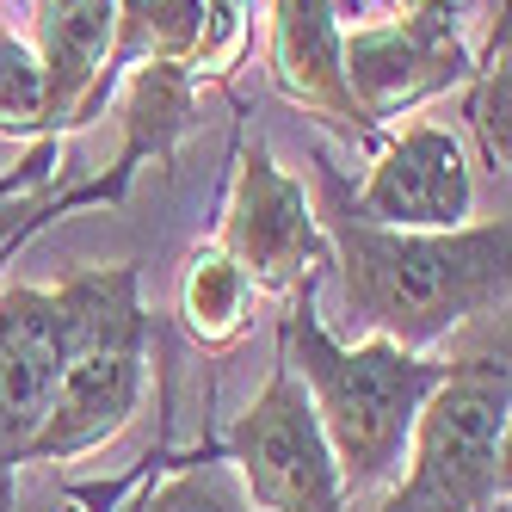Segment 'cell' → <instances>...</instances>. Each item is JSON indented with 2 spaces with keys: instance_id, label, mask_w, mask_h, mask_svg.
Returning <instances> with one entry per match:
<instances>
[{
  "instance_id": "6da1fadb",
  "label": "cell",
  "mask_w": 512,
  "mask_h": 512,
  "mask_svg": "<svg viewBox=\"0 0 512 512\" xmlns=\"http://www.w3.org/2000/svg\"><path fill=\"white\" fill-rule=\"evenodd\" d=\"M309 204L340 266V315L352 340L383 334L401 352H432L457 327L506 315V216L463 229H383L358 216L352 179L327 149H309Z\"/></svg>"
},
{
  "instance_id": "7a4b0ae2",
  "label": "cell",
  "mask_w": 512,
  "mask_h": 512,
  "mask_svg": "<svg viewBox=\"0 0 512 512\" xmlns=\"http://www.w3.org/2000/svg\"><path fill=\"white\" fill-rule=\"evenodd\" d=\"M315 290H321V278H303L284 297L278 358L297 371L309 408H315V426H321L327 451H334V463H340L346 500H352V494L383 488L401 469L414 414H420V401L438 389V377L451 371V358L401 352L383 334L340 340L334 327L321 321Z\"/></svg>"
},
{
  "instance_id": "3957f363",
  "label": "cell",
  "mask_w": 512,
  "mask_h": 512,
  "mask_svg": "<svg viewBox=\"0 0 512 512\" xmlns=\"http://www.w3.org/2000/svg\"><path fill=\"white\" fill-rule=\"evenodd\" d=\"M56 284L68 297V352L25 463H75L112 445L149 389L155 321L142 309V266L136 260L75 266Z\"/></svg>"
},
{
  "instance_id": "277c9868",
  "label": "cell",
  "mask_w": 512,
  "mask_h": 512,
  "mask_svg": "<svg viewBox=\"0 0 512 512\" xmlns=\"http://www.w3.org/2000/svg\"><path fill=\"white\" fill-rule=\"evenodd\" d=\"M506 432H512V364L506 315L482 321V340L420 401L401 482L377 512H506Z\"/></svg>"
},
{
  "instance_id": "5b68a950",
  "label": "cell",
  "mask_w": 512,
  "mask_h": 512,
  "mask_svg": "<svg viewBox=\"0 0 512 512\" xmlns=\"http://www.w3.org/2000/svg\"><path fill=\"white\" fill-rule=\"evenodd\" d=\"M216 457L235 469L241 494L260 512H346L340 463L327 451L309 395L284 358L272 364L266 389L241 408Z\"/></svg>"
},
{
  "instance_id": "8992f818",
  "label": "cell",
  "mask_w": 512,
  "mask_h": 512,
  "mask_svg": "<svg viewBox=\"0 0 512 512\" xmlns=\"http://www.w3.org/2000/svg\"><path fill=\"white\" fill-rule=\"evenodd\" d=\"M346 93L358 118L383 136L389 118L414 112L469 81V44H463V0H414L395 19H364L340 44Z\"/></svg>"
},
{
  "instance_id": "52a82bcc",
  "label": "cell",
  "mask_w": 512,
  "mask_h": 512,
  "mask_svg": "<svg viewBox=\"0 0 512 512\" xmlns=\"http://www.w3.org/2000/svg\"><path fill=\"white\" fill-rule=\"evenodd\" d=\"M210 241L253 278V290H272V297H290L303 278H327V266H334L327 235L315 223V204H309V186L272 161L260 136L235 149L229 204H223V223H216Z\"/></svg>"
},
{
  "instance_id": "ba28073f",
  "label": "cell",
  "mask_w": 512,
  "mask_h": 512,
  "mask_svg": "<svg viewBox=\"0 0 512 512\" xmlns=\"http://www.w3.org/2000/svg\"><path fill=\"white\" fill-rule=\"evenodd\" d=\"M241 56H247V7L241 0H118L112 50L99 62L75 130H87L105 112V99L118 93V81L136 62H179L204 87V81H229L241 68Z\"/></svg>"
},
{
  "instance_id": "9c48e42d",
  "label": "cell",
  "mask_w": 512,
  "mask_h": 512,
  "mask_svg": "<svg viewBox=\"0 0 512 512\" xmlns=\"http://www.w3.org/2000/svg\"><path fill=\"white\" fill-rule=\"evenodd\" d=\"M68 352L62 284H0V512L19 506V469L56 395Z\"/></svg>"
},
{
  "instance_id": "30bf717a",
  "label": "cell",
  "mask_w": 512,
  "mask_h": 512,
  "mask_svg": "<svg viewBox=\"0 0 512 512\" xmlns=\"http://www.w3.org/2000/svg\"><path fill=\"white\" fill-rule=\"evenodd\" d=\"M352 204L383 229H463L475 210V167L445 124H401L389 142H377Z\"/></svg>"
},
{
  "instance_id": "8fae6325",
  "label": "cell",
  "mask_w": 512,
  "mask_h": 512,
  "mask_svg": "<svg viewBox=\"0 0 512 512\" xmlns=\"http://www.w3.org/2000/svg\"><path fill=\"white\" fill-rule=\"evenodd\" d=\"M346 13L364 19L371 0H266V68L278 99H290L303 118L340 130L346 142H377V130L358 118L346 93Z\"/></svg>"
},
{
  "instance_id": "7c38bea8",
  "label": "cell",
  "mask_w": 512,
  "mask_h": 512,
  "mask_svg": "<svg viewBox=\"0 0 512 512\" xmlns=\"http://www.w3.org/2000/svg\"><path fill=\"white\" fill-rule=\"evenodd\" d=\"M198 81H192V68H179V62H136L130 75L118 81V161L105 167V192H112V204L130 198V179L149 167V161H173L179 155V142H186L198 130Z\"/></svg>"
},
{
  "instance_id": "4fadbf2b",
  "label": "cell",
  "mask_w": 512,
  "mask_h": 512,
  "mask_svg": "<svg viewBox=\"0 0 512 512\" xmlns=\"http://www.w3.org/2000/svg\"><path fill=\"white\" fill-rule=\"evenodd\" d=\"M112 19H118V0H31V50L44 62L50 136L75 130L99 62L112 50Z\"/></svg>"
},
{
  "instance_id": "5bb4252c",
  "label": "cell",
  "mask_w": 512,
  "mask_h": 512,
  "mask_svg": "<svg viewBox=\"0 0 512 512\" xmlns=\"http://www.w3.org/2000/svg\"><path fill=\"white\" fill-rule=\"evenodd\" d=\"M253 297H260L253 278L216 241H198L186 253V272H179V315H186L198 346H210V352L235 346L253 327Z\"/></svg>"
},
{
  "instance_id": "9a60e30c",
  "label": "cell",
  "mask_w": 512,
  "mask_h": 512,
  "mask_svg": "<svg viewBox=\"0 0 512 512\" xmlns=\"http://www.w3.org/2000/svg\"><path fill=\"white\" fill-rule=\"evenodd\" d=\"M463 118L475 130V149L494 179H506L512 167V68H506V0L488 13V44L475 56L469 81H463Z\"/></svg>"
},
{
  "instance_id": "2e32d148",
  "label": "cell",
  "mask_w": 512,
  "mask_h": 512,
  "mask_svg": "<svg viewBox=\"0 0 512 512\" xmlns=\"http://www.w3.org/2000/svg\"><path fill=\"white\" fill-rule=\"evenodd\" d=\"M136 512H260V506L241 494L235 469H229L223 457L204 451V457H192V463H179L167 482H155L149 494L136 500Z\"/></svg>"
},
{
  "instance_id": "e0dca14e",
  "label": "cell",
  "mask_w": 512,
  "mask_h": 512,
  "mask_svg": "<svg viewBox=\"0 0 512 512\" xmlns=\"http://www.w3.org/2000/svg\"><path fill=\"white\" fill-rule=\"evenodd\" d=\"M0 136H50L44 62L19 31H0Z\"/></svg>"
},
{
  "instance_id": "ac0fdd59",
  "label": "cell",
  "mask_w": 512,
  "mask_h": 512,
  "mask_svg": "<svg viewBox=\"0 0 512 512\" xmlns=\"http://www.w3.org/2000/svg\"><path fill=\"white\" fill-rule=\"evenodd\" d=\"M389 7H414V0H389Z\"/></svg>"
},
{
  "instance_id": "d6986e66",
  "label": "cell",
  "mask_w": 512,
  "mask_h": 512,
  "mask_svg": "<svg viewBox=\"0 0 512 512\" xmlns=\"http://www.w3.org/2000/svg\"><path fill=\"white\" fill-rule=\"evenodd\" d=\"M7 7H13V0H7Z\"/></svg>"
},
{
  "instance_id": "ffe728a7",
  "label": "cell",
  "mask_w": 512,
  "mask_h": 512,
  "mask_svg": "<svg viewBox=\"0 0 512 512\" xmlns=\"http://www.w3.org/2000/svg\"><path fill=\"white\" fill-rule=\"evenodd\" d=\"M241 7H247V0H241Z\"/></svg>"
}]
</instances>
